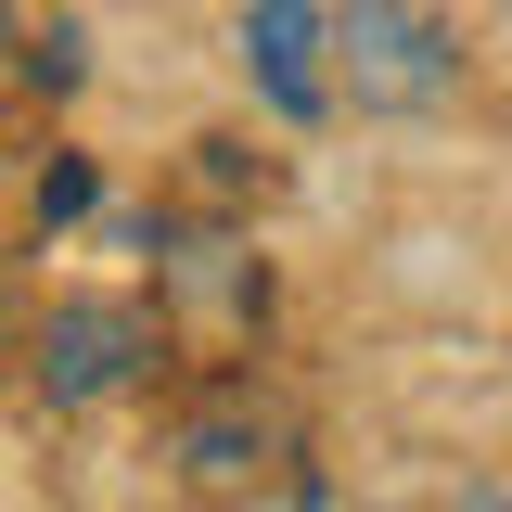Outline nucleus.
I'll return each instance as SVG.
<instances>
[{
  "label": "nucleus",
  "instance_id": "1",
  "mask_svg": "<svg viewBox=\"0 0 512 512\" xmlns=\"http://www.w3.org/2000/svg\"><path fill=\"white\" fill-rule=\"evenodd\" d=\"M333 39H346V90H359L372 116H423V103H448V90H461L448 26H436V13H410V0H359Z\"/></svg>",
  "mask_w": 512,
  "mask_h": 512
},
{
  "label": "nucleus",
  "instance_id": "2",
  "mask_svg": "<svg viewBox=\"0 0 512 512\" xmlns=\"http://www.w3.org/2000/svg\"><path fill=\"white\" fill-rule=\"evenodd\" d=\"M308 39H320L308 0H256V13H244V64H256V90H269L282 116H320V64H308Z\"/></svg>",
  "mask_w": 512,
  "mask_h": 512
},
{
  "label": "nucleus",
  "instance_id": "3",
  "mask_svg": "<svg viewBox=\"0 0 512 512\" xmlns=\"http://www.w3.org/2000/svg\"><path fill=\"white\" fill-rule=\"evenodd\" d=\"M116 372H128V320H116V308H77V320L52 333V384H64V397H103Z\"/></svg>",
  "mask_w": 512,
  "mask_h": 512
}]
</instances>
